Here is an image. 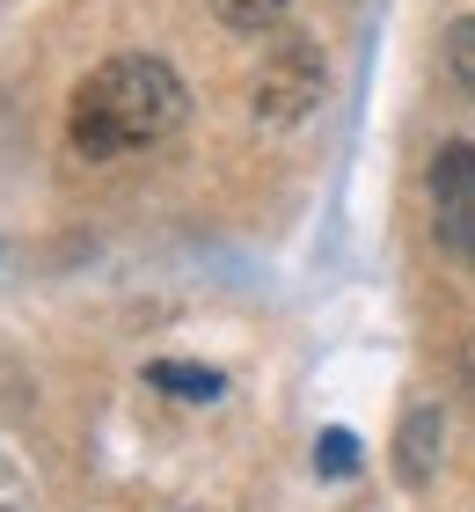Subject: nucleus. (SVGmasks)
Returning <instances> with one entry per match:
<instances>
[{
    "label": "nucleus",
    "mask_w": 475,
    "mask_h": 512,
    "mask_svg": "<svg viewBox=\"0 0 475 512\" xmlns=\"http://www.w3.org/2000/svg\"><path fill=\"white\" fill-rule=\"evenodd\" d=\"M285 8H293V0H212V15H220L234 37H264V30H278Z\"/></svg>",
    "instance_id": "nucleus-6"
},
{
    "label": "nucleus",
    "mask_w": 475,
    "mask_h": 512,
    "mask_svg": "<svg viewBox=\"0 0 475 512\" xmlns=\"http://www.w3.org/2000/svg\"><path fill=\"white\" fill-rule=\"evenodd\" d=\"M432 227L454 256H475V147H439L432 161Z\"/></svg>",
    "instance_id": "nucleus-3"
},
{
    "label": "nucleus",
    "mask_w": 475,
    "mask_h": 512,
    "mask_svg": "<svg viewBox=\"0 0 475 512\" xmlns=\"http://www.w3.org/2000/svg\"><path fill=\"white\" fill-rule=\"evenodd\" d=\"M315 469L344 483L351 469H359V439H351V432H322V439H315Z\"/></svg>",
    "instance_id": "nucleus-7"
},
{
    "label": "nucleus",
    "mask_w": 475,
    "mask_h": 512,
    "mask_svg": "<svg viewBox=\"0 0 475 512\" xmlns=\"http://www.w3.org/2000/svg\"><path fill=\"white\" fill-rule=\"evenodd\" d=\"M322 44L307 30H278L264 44V66H256V88H249V110L264 125H300L307 110L322 103Z\"/></svg>",
    "instance_id": "nucleus-2"
},
{
    "label": "nucleus",
    "mask_w": 475,
    "mask_h": 512,
    "mask_svg": "<svg viewBox=\"0 0 475 512\" xmlns=\"http://www.w3.org/2000/svg\"><path fill=\"white\" fill-rule=\"evenodd\" d=\"M147 381H154L161 395H190V403H212V395H227V381L212 374V366H176V359L147 366Z\"/></svg>",
    "instance_id": "nucleus-5"
},
{
    "label": "nucleus",
    "mask_w": 475,
    "mask_h": 512,
    "mask_svg": "<svg viewBox=\"0 0 475 512\" xmlns=\"http://www.w3.org/2000/svg\"><path fill=\"white\" fill-rule=\"evenodd\" d=\"M439 447H446L439 410H410V417H402V439H395V476H402V483H432Z\"/></svg>",
    "instance_id": "nucleus-4"
},
{
    "label": "nucleus",
    "mask_w": 475,
    "mask_h": 512,
    "mask_svg": "<svg viewBox=\"0 0 475 512\" xmlns=\"http://www.w3.org/2000/svg\"><path fill=\"white\" fill-rule=\"evenodd\" d=\"M446 59H454V74L468 81V96H475V15L454 22V37H446Z\"/></svg>",
    "instance_id": "nucleus-8"
},
{
    "label": "nucleus",
    "mask_w": 475,
    "mask_h": 512,
    "mask_svg": "<svg viewBox=\"0 0 475 512\" xmlns=\"http://www.w3.org/2000/svg\"><path fill=\"white\" fill-rule=\"evenodd\" d=\"M183 110H190V96H183L169 59L117 52L74 88V103H66V139H74V154L110 161V154H132V147L169 139L183 125Z\"/></svg>",
    "instance_id": "nucleus-1"
}]
</instances>
